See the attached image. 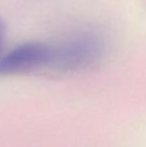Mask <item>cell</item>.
<instances>
[{
    "mask_svg": "<svg viewBox=\"0 0 146 147\" xmlns=\"http://www.w3.org/2000/svg\"><path fill=\"white\" fill-rule=\"evenodd\" d=\"M55 46L43 42H28L12 49L0 59V74L28 73L42 67L53 66Z\"/></svg>",
    "mask_w": 146,
    "mask_h": 147,
    "instance_id": "cell-1",
    "label": "cell"
},
{
    "mask_svg": "<svg viewBox=\"0 0 146 147\" xmlns=\"http://www.w3.org/2000/svg\"><path fill=\"white\" fill-rule=\"evenodd\" d=\"M3 36H4V24L3 21L0 19V47H1L2 40H3Z\"/></svg>",
    "mask_w": 146,
    "mask_h": 147,
    "instance_id": "cell-3",
    "label": "cell"
},
{
    "mask_svg": "<svg viewBox=\"0 0 146 147\" xmlns=\"http://www.w3.org/2000/svg\"><path fill=\"white\" fill-rule=\"evenodd\" d=\"M103 52L102 41L96 35H80L55 46L53 67L72 70L85 67L100 58Z\"/></svg>",
    "mask_w": 146,
    "mask_h": 147,
    "instance_id": "cell-2",
    "label": "cell"
}]
</instances>
